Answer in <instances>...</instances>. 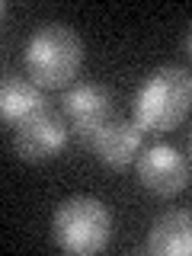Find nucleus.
<instances>
[{
    "mask_svg": "<svg viewBox=\"0 0 192 256\" xmlns=\"http://www.w3.org/2000/svg\"><path fill=\"white\" fill-rule=\"evenodd\" d=\"M192 109V74L186 68L164 64L150 70L134 90L132 116L144 132H173L186 122Z\"/></svg>",
    "mask_w": 192,
    "mask_h": 256,
    "instance_id": "1",
    "label": "nucleus"
},
{
    "mask_svg": "<svg viewBox=\"0 0 192 256\" xmlns=\"http://www.w3.org/2000/svg\"><path fill=\"white\" fill-rule=\"evenodd\" d=\"M26 70L42 90H64L84 68V42L64 22H45L26 42Z\"/></svg>",
    "mask_w": 192,
    "mask_h": 256,
    "instance_id": "2",
    "label": "nucleus"
},
{
    "mask_svg": "<svg viewBox=\"0 0 192 256\" xmlns=\"http://www.w3.org/2000/svg\"><path fill=\"white\" fill-rule=\"evenodd\" d=\"M52 237L64 253H100L112 237V212L93 196H70L54 208Z\"/></svg>",
    "mask_w": 192,
    "mask_h": 256,
    "instance_id": "3",
    "label": "nucleus"
},
{
    "mask_svg": "<svg viewBox=\"0 0 192 256\" xmlns=\"http://www.w3.org/2000/svg\"><path fill=\"white\" fill-rule=\"evenodd\" d=\"M61 112L68 118L70 132L77 134L84 144H90L96 138V132H102L112 118L118 116L112 93L102 84H74L64 90Z\"/></svg>",
    "mask_w": 192,
    "mask_h": 256,
    "instance_id": "4",
    "label": "nucleus"
},
{
    "mask_svg": "<svg viewBox=\"0 0 192 256\" xmlns=\"http://www.w3.org/2000/svg\"><path fill=\"white\" fill-rule=\"evenodd\" d=\"M70 125L64 112H54L52 106L29 116L26 122L13 125V150L26 164H42V160L58 157L68 144Z\"/></svg>",
    "mask_w": 192,
    "mask_h": 256,
    "instance_id": "5",
    "label": "nucleus"
},
{
    "mask_svg": "<svg viewBox=\"0 0 192 256\" xmlns=\"http://www.w3.org/2000/svg\"><path fill=\"white\" fill-rule=\"evenodd\" d=\"M138 182L150 196L173 198L189 186V160L170 144H154L138 157Z\"/></svg>",
    "mask_w": 192,
    "mask_h": 256,
    "instance_id": "6",
    "label": "nucleus"
},
{
    "mask_svg": "<svg viewBox=\"0 0 192 256\" xmlns=\"http://www.w3.org/2000/svg\"><path fill=\"white\" fill-rule=\"evenodd\" d=\"M141 132L144 128L134 122V118L116 116L102 132H96V138L86 144V148H90L93 154L100 157V164H106L109 170H125L141 150Z\"/></svg>",
    "mask_w": 192,
    "mask_h": 256,
    "instance_id": "7",
    "label": "nucleus"
},
{
    "mask_svg": "<svg viewBox=\"0 0 192 256\" xmlns=\"http://www.w3.org/2000/svg\"><path fill=\"white\" fill-rule=\"evenodd\" d=\"M148 250L154 256H192V208L160 214L148 230Z\"/></svg>",
    "mask_w": 192,
    "mask_h": 256,
    "instance_id": "8",
    "label": "nucleus"
},
{
    "mask_svg": "<svg viewBox=\"0 0 192 256\" xmlns=\"http://www.w3.org/2000/svg\"><path fill=\"white\" fill-rule=\"evenodd\" d=\"M42 109H48V102L42 86L32 77H4V86H0V116H4V122L20 125Z\"/></svg>",
    "mask_w": 192,
    "mask_h": 256,
    "instance_id": "9",
    "label": "nucleus"
},
{
    "mask_svg": "<svg viewBox=\"0 0 192 256\" xmlns=\"http://www.w3.org/2000/svg\"><path fill=\"white\" fill-rule=\"evenodd\" d=\"M186 48H189V54H192V26H189V36H186Z\"/></svg>",
    "mask_w": 192,
    "mask_h": 256,
    "instance_id": "10",
    "label": "nucleus"
},
{
    "mask_svg": "<svg viewBox=\"0 0 192 256\" xmlns=\"http://www.w3.org/2000/svg\"><path fill=\"white\" fill-rule=\"evenodd\" d=\"M189 154H192V138H189Z\"/></svg>",
    "mask_w": 192,
    "mask_h": 256,
    "instance_id": "11",
    "label": "nucleus"
}]
</instances>
